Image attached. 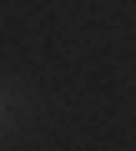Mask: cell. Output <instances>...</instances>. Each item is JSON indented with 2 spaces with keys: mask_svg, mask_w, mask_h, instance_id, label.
I'll list each match as a JSON object with an SVG mask.
<instances>
[{
  "mask_svg": "<svg viewBox=\"0 0 136 151\" xmlns=\"http://www.w3.org/2000/svg\"><path fill=\"white\" fill-rule=\"evenodd\" d=\"M0 116H5V96H0Z\"/></svg>",
  "mask_w": 136,
  "mask_h": 151,
  "instance_id": "obj_1",
  "label": "cell"
}]
</instances>
